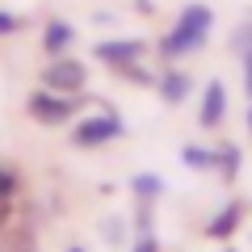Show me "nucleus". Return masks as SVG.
<instances>
[{"label":"nucleus","mask_w":252,"mask_h":252,"mask_svg":"<svg viewBox=\"0 0 252 252\" xmlns=\"http://www.w3.org/2000/svg\"><path fill=\"white\" fill-rule=\"evenodd\" d=\"M210 30H215V9L210 4H185L181 17L172 21V30L156 42V59L160 63H177L181 55H193L210 42Z\"/></svg>","instance_id":"1"},{"label":"nucleus","mask_w":252,"mask_h":252,"mask_svg":"<svg viewBox=\"0 0 252 252\" xmlns=\"http://www.w3.org/2000/svg\"><path fill=\"white\" fill-rule=\"evenodd\" d=\"M80 109V93L76 97H67V93H55V89H34L26 97V114L34 118L38 126H63V122H72V114Z\"/></svg>","instance_id":"2"},{"label":"nucleus","mask_w":252,"mask_h":252,"mask_svg":"<svg viewBox=\"0 0 252 252\" xmlns=\"http://www.w3.org/2000/svg\"><path fill=\"white\" fill-rule=\"evenodd\" d=\"M122 135H126L122 114H118L114 105H105L101 114L80 118V122L72 126V147H105V143H114V139H122Z\"/></svg>","instance_id":"3"},{"label":"nucleus","mask_w":252,"mask_h":252,"mask_svg":"<svg viewBox=\"0 0 252 252\" xmlns=\"http://www.w3.org/2000/svg\"><path fill=\"white\" fill-rule=\"evenodd\" d=\"M42 84L55 93H84L89 89V67L80 59H72V51L51 55V63L42 67Z\"/></svg>","instance_id":"4"},{"label":"nucleus","mask_w":252,"mask_h":252,"mask_svg":"<svg viewBox=\"0 0 252 252\" xmlns=\"http://www.w3.org/2000/svg\"><path fill=\"white\" fill-rule=\"evenodd\" d=\"M143 51H147L143 38H101L93 46V59H101L105 67H122L130 59H143Z\"/></svg>","instance_id":"5"},{"label":"nucleus","mask_w":252,"mask_h":252,"mask_svg":"<svg viewBox=\"0 0 252 252\" xmlns=\"http://www.w3.org/2000/svg\"><path fill=\"white\" fill-rule=\"evenodd\" d=\"M223 118H227V89H223V80H206L202 105H198V122L206 126V130H219Z\"/></svg>","instance_id":"6"},{"label":"nucleus","mask_w":252,"mask_h":252,"mask_svg":"<svg viewBox=\"0 0 252 252\" xmlns=\"http://www.w3.org/2000/svg\"><path fill=\"white\" fill-rule=\"evenodd\" d=\"M76 42V26L67 17H51L42 26V38H38V46H42V55L51 59V55H63V51H72Z\"/></svg>","instance_id":"7"},{"label":"nucleus","mask_w":252,"mask_h":252,"mask_svg":"<svg viewBox=\"0 0 252 252\" xmlns=\"http://www.w3.org/2000/svg\"><path fill=\"white\" fill-rule=\"evenodd\" d=\"M244 215H248V206H244L240 198H231V202H227V206L219 210V215L210 219L206 227H202V231H206L210 240H231V235L240 231V223H244Z\"/></svg>","instance_id":"8"},{"label":"nucleus","mask_w":252,"mask_h":252,"mask_svg":"<svg viewBox=\"0 0 252 252\" xmlns=\"http://www.w3.org/2000/svg\"><path fill=\"white\" fill-rule=\"evenodd\" d=\"M189 89H193L189 72H181V67L164 63V72L156 76V93H160V101H168V105H181V101L189 97Z\"/></svg>","instance_id":"9"},{"label":"nucleus","mask_w":252,"mask_h":252,"mask_svg":"<svg viewBox=\"0 0 252 252\" xmlns=\"http://www.w3.org/2000/svg\"><path fill=\"white\" fill-rule=\"evenodd\" d=\"M34 248H38V240H34V227L30 223L9 219L0 227V252H34Z\"/></svg>","instance_id":"10"},{"label":"nucleus","mask_w":252,"mask_h":252,"mask_svg":"<svg viewBox=\"0 0 252 252\" xmlns=\"http://www.w3.org/2000/svg\"><path fill=\"white\" fill-rule=\"evenodd\" d=\"M240 168H244V152L235 143H223V147H215V172L231 185V181H240Z\"/></svg>","instance_id":"11"},{"label":"nucleus","mask_w":252,"mask_h":252,"mask_svg":"<svg viewBox=\"0 0 252 252\" xmlns=\"http://www.w3.org/2000/svg\"><path fill=\"white\" fill-rule=\"evenodd\" d=\"M181 164H185L189 172H215V147L185 143V147H181Z\"/></svg>","instance_id":"12"},{"label":"nucleus","mask_w":252,"mask_h":252,"mask_svg":"<svg viewBox=\"0 0 252 252\" xmlns=\"http://www.w3.org/2000/svg\"><path fill=\"white\" fill-rule=\"evenodd\" d=\"M130 193H135V202H160L164 181L156 177V172H135V177H130Z\"/></svg>","instance_id":"13"},{"label":"nucleus","mask_w":252,"mask_h":252,"mask_svg":"<svg viewBox=\"0 0 252 252\" xmlns=\"http://www.w3.org/2000/svg\"><path fill=\"white\" fill-rule=\"evenodd\" d=\"M156 231V202H135V235Z\"/></svg>","instance_id":"14"},{"label":"nucleus","mask_w":252,"mask_h":252,"mask_svg":"<svg viewBox=\"0 0 252 252\" xmlns=\"http://www.w3.org/2000/svg\"><path fill=\"white\" fill-rule=\"evenodd\" d=\"M114 72L122 76V80H135V84H152V89H156V72H147V67H143L139 59L122 63V67H114Z\"/></svg>","instance_id":"15"},{"label":"nucleus","mask_w":252,"mask_h":252,"mask_svg":"<svg viewBox=\"0 0 252 252\" xmlns=\"http://www.w3.org/2000/svg\"><path fill=\"white\" fill-rule=\"evenodd\" d=\"M17 193H21V177H17V168L0 164V202H13Z\"/></svg>","instance_id":"16"},{"label":"nucleus","mask_w":252,"mask_h":252,"mask_svg":"<svg viewBox=\"0 0 252 252\" xmlns=\"http://www.w3.org/2000/svg\"><path fill=\"white\" fill-rule=\"evenodd\" d=\"M26 30V17H17V13H9V9H0V38H13V34H21Z\"/></svg>","instance_id":"17"},{"label":"nucleus","mask_w":252,"mask_h":252,"mask_svg":"<svg viewBox=\"0 0 252 252\" xmlns=\"http://www.w3.org/2000/svg\"><path fill=\"white\" fill-rule=\"evenodd\" d=\"M101 235H105V244L122 248V244H126V223H122V219H109V223L101 227Z\"/></svg>","instance_id":"18"},{"label":"nucleus","mask_w":252,"mask_h":252,"mask_svg":"<svg viewBox=\"0 0 252 252\" xmlns=\"http://www.w3.org/2000/svg\"><path fill=\"white\" fill-rule=\"evenodd\" d=\"M231 46H235V51H252V21H244V26H235L231 30Z\"/></svg>","instance_id":"19"},{"label":"nucleus","mask_w":252,"mask_h":252,"mask_svg":"<svg viewBox=\"0 0 252 252\" xmlns=\"http://www.w3.org/2000/svg\"><path fill=\"white\" fill-rule=\"evenodd\" d=\"M130 252H160V240H156V231L152 235H135V248Z\"/></svg>","instance_id":"20"},{"label":"nucleus","mask_w":252,"mask_h":252,"mask_svg":"<svg viewBox=\"0 0 252 252\" xmlns=\"http://www.w3.org/2000/svg\"><path fill=\"white\" fill-rule=\"evenodd\" d=\"M244 89H248V101H252V51H244Z\"/></svg>","instance_id":"21"},{"label":"nucleus","mask_w":252,"mask_h":252,"mask_svg":"<svg viewBox=\"0 0 252 252\" xmlns=\"http://www.w3.org/2000/svg\"><path fill=\"white\" fill-rule=\"evenodd\" d=\"M9 219H13V206H9V202H0V227L9 223Z\"/></svg>","instance_id":"22"},{"label":"nucleus","mask_w":252,"mask_h":252,"mask_svg":"<svg viewBox=\"0 0 252 252\" xmlns=\"http://www.w3.org/2000/svg\"><path fill=\"white\" fill-rule=\"evenodd\" d=\"M135 9H139V13H152L156 4H152V0H135Z\"/></svg>","instance_id":"23"},{"label":"nucleus","mask_w":252,"mask_h":252,"mask_svg":"<svg viewBox=\"0 0 252 252\" xmlns=\"http://www.w3.org/2000/svg\"><path fill=\"white\" fill-rule=\"evenodd\" d=\"M248 135H252V105H248Z\"/></svg>","instance_id":"24"},{"label":"nucleus","mask_w":252,"mask_h":252,"mask_svg":"<svg viewBox=\"0 0 252 252\" xmlns=\"http://www.w3.org/2000/svg\"><path fill=\"white\" fill-rule=\"evenodd\" d=\"M67 252H84V248H67Z\"/></svg>","instance_id":"25"},{"label":"nucleus","mask_w":252,"mask_h":252,"mask_svg":"<svg viewBox=\"0 0 252 252\" xmlns=\"http://www.w3.org/2000/svg\"><path fill=\"white\" fill-rule=\"evenodd\" d=\"M223 252H235V248H223Z\"/></svg>","instance_id":"26"}]
</instances>
